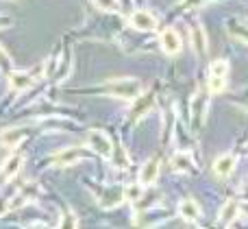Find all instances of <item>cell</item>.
<instances>
[{
  "instance_id": "3957f363",
  "label": "cell",
  "mask_w": 248,
  "mask_h": 229,
  "mask_svg": "<svg viewBox=\"0 0 248 229\" xmlns=\"http://www.w3.org/2000/svg\"><path fill=\"white\" fill-rule=\"evenodd\" d=\"M131 24L140 31H155L157 29V17L148 11H135L131 16Z\"/></svg>"
},
{
  "instance_id": "8992f818",
  "label": "cell",
  "mask_w": 248,
  "mask_h": 229,
  "mask_svg": "<svg viewBox=\"0 0 248 229\" xmlns=\"http://www.w3.org/2000/svg\"><path fill=\"white\" fill-rule=\"evenodd\" d=\"M192 46L196 50L198 57H202L207 52V35H205V29L201 24H194L192 26Z\"/></svg>"
},
{
  "instance_id": "277c9868",
  "label": "cell",
  "mask_w": 248,
  "mask_h": 229,
  "mask_svg": "<svg viewBox=\"0 0 248 229\" xmlns=\"http://www.w3.org/2000/svg\"><path fill=\"white\" fill-rule=\"evenodd\" d=\"M181 46H183V44H181V37L174 29H166L161 33V48L168 55H176V52L181 50Z\"/></svg>"
},
{
  "instance_id": "9c48e42d",
  "label": "cell",
  "mask_w": 248,
  "mask_h": 229,
  "mask_svg": "<svg viewBox=\"0 0 248 229\" xmlns=\"http://www.w3.org/2000/svg\"><path fill=\"white\" fill-rule=\"evenodd\" d=\"M179 212H181V216H183L185 221H196V218L201 216V208L196 205V201L194 199H185L183 203L179 205Z\"/></svg>"
},
{
  "instance_id": "d6986e66",
  "label": "cell",
  "mask_w": 248,
  "mask_h": 229,
  "mask_svg": "<svg viewBox=\"0 0 248 229\" xmlns=\"http://www.w3.org/2000/svg\"><path fill=\"white\" fill-rule=\"evenodd\" d=\"M78 155H81V151L72 148V151H68V153H61V155H59V162H70V160H74V157H78Z\"/></svg>"
},
{
  "instance_id": "2e32d148",
  "label": "cell",
  "mask_w": 248,
  "mask_h": 229,
  "mask_svg": "<svg viewBox=\"0 0 248 229\" xmlns=\"http://www.w3.org/2000/svg\"><path fill=\"white\" fill-rule=\"evenodd\" d=\"M126 196H128L131 201L141 199V186H128V188H126Z\"/></svg>"
},
{
  "instance_id": "8fae6325",
  "label": "cell",
  "mask_w": 248,
  "mask_h": 229,
  "mask_svg": "<svg viewBox=\"0 0 248 229\" xmlns=\"http://www.w3.org/2000/svg\"><path fill=\"white\" fill-rule=\"evenodd\" d=\"M172 168H174L176 173H187V170L192 168V160H189L185 153H176V155L172 157Z\"/></svg>"
},
{
  "instance_id": "5bb4252c",
  "label": "cell",
  "mask_w": 248,
  "mask_h": 229,
  "mask_svg": "<svg viewBox=\"0 0 248 229\" xmlns=\"http://www.w3.org/2000/svg\"><path fill=\"white\" fill-rule=\"evenodd\" d=\"M153 105V94H148V96H144V98L137 103V107H133V118H140V116H144L146 112H148V107Z\"/></svg>"
},
{
  "instance_id": "ac0fdd59",
  "label": "cell",
  "mask_w": 248,
  "mask_h": 229,
  "mask_svg": "<svg viewBox=\"0 0 248 229\" xmlns=\"http://www.w3.org/2000/svg\"><path fill=\"white\" fill-rule=\"evenodd\" d=\"M96 4H100L103 9H109V11H116L118 9V2L116 0H94Z\"/></svg>"
},
{
  "instance_id": "30bf717a",
  "label": "cell",
  "mask_w": 248,
  "mask_h": 229,
  "mask_svg": "<svg viewBox=\"0 0 248 229\" xmlns=\"http://www.w3.org/2000/svg\"><path fill=\"white\" fill-rule=\"evenodd\" d=\"M237 210H240V205H237V201H227L224 203V208L220 210V223L222 225H231L233 221H235V214H237Z\"/></svg>"
},
{
  "instance_id": "7402d4cb",
  "label": "cell",
  "mask_w": 248,
  "mask_h": 229,
  "mask_svg": "<svg viewBox=\"0 0 248 229\" xmlns=\"http://www.w3.org/2000/svg\"><path fill=\"white\" fill-rule=\"evenodd\" d=\"M0 65H2V68L7 65V61H4V52H2V50H0Z\"/></svg>"
},
{
  "instance_id": "5b68a950",
  "label": "cell",
  "mask_w": 248,
  "mask_h": 229,
  "mask_svg": "<svg viewBox=\"0 0 248 229\" xmlns=\"http://www.w3.org/2000/svg\"><path fill=\"white\" fill-rule=\"evenodd\" d=\"M90 144L94 147V151L100 153L103 157L111 155V142H109V138L103 133V131H92L90 133Z\"/></svg>"
},
{
  "instance_id": "ba28073f",
  "label": "cell",
  "mask_w": 248,
  "mask_h": 229,
  "mask_svg": "<svg viewBox=\"0 0 248 229\" xmlns=\"http://www.w3.org/2000/svg\"><path fill=\"white\" fill-rule=\"evenodd\" d=\"M157 175H159V164H157V160L146 162L144 168H141V173H140V183H141V186H150V183L157 179Z\"/></svg>"
},
{
  "instance_id": "e0dca14e",
  "label": "cell",
  "mask_w": 248,
  "mask_h": 229,
  "mask_svg": "<svg viewBox=\"0 0 248 229\" xmlns=\"http://www.w3.org/2000/svg\"><path fill=\"white\" fill-rule=\"evenodd\" d=\"M22 138V131H11V133H4V142L11 147V144H16L17 140Z\"/></svg>"
},
{
  "instance_id": "9a60e30c",
  "label": "cell",
  "mask_w": 248,
  "mask_h": 229,
  "mask_svg": "<svg viewBox=\"0 0 248 229\" xmlns=\"http://www.w3.org/2000/svg\"><path fill=\"white\" fill-rule=\"evenodd\" d=\"M224 85H227V77H209L207 90H209L211 94H220V92L224 90Z\"/></svg>"
},
{
  "instance_id": "4fadbf2b",
  "label": "cell",
  "mask_w": 248,
  "mask_h": 229,
  "mask_svg": "<svg viewBox=\"0 0 248 229\" xmlns=\"http://www.w3.org/2000/svg\"><path fill=\"white\" fill-rule=\"evenodd\" d=\"M31 83L33 81H31L29 74H22V72H13L11 74V85L17 87V90H24V87H29Z\"/></svg>"
},
{
  "instance_id": "44dd1931",
  "label": "cell",
  "mask_w": 248,
  "mask_h": 229,
  "mask_svg": "<svg viewBox=\"0 0 248 229\" xmlns=\"http://www.w3.org/2000/svg\"><path fill=\"white\" fill-rule=\"evenodd\" d=\"M231 31H233V33H235L240 39H244V42H248V29H246V26H240V29H235V26H233Z\"/></svg>"
},
{
  "instance_id": "7c38bea8",
  "label": "cell",
  "mask_w": 248,
  "mask_h": 229,
  "mask_svg": "<svg viewBox=\"0 0 248 229\" xmlns=\"http://www.w3.org/2000/svg\"><path fill=\"white\" fill-rule=\"evenodd\" d=\"M209 72H211V77H227V72H229L227 59H216L214 64H211Z\"/></svg>"
},
{
  "instance_id": "ffe728a7",
  "label": "cell",
  "mask_w": 248,
  "mask_h": 229,
  "mask_svg": "<svg viewBox=\"0 0 248 229\" xmlns=\"http://www.w3.org/2000/svg\"><path fill=\"white\" fill-rule=\"evenodd\" d=\"M17 166H20V157H13L11 162H9V168H4V173L7 175H13L17 170Z\"/></svg>"
},
{
  "instance_id": "6da1fadb",
  "label": "cell",
  "mask_w": 248,
  "mask_h": 229,
  "mask_svg": "<svg viewBox=\"0 0 248 229\" xmlns=\"http://www.w3.org/2000/svg\"><path fill=\"white\" fill-rule=\"evenodd\" d=\"M109 90L116 96H122V98H137L141 92V85L135 79H118V81L109 83Z\"/></svg>"
},
{
  "instance_id": "7a4b0ae2",
  "label": "cell",
  "mask_w": 248,
  "mask_h": 229,
  "mask_svg": "<svg viewBox=\"0 0 248 229\" xmlns=\"http://www.w3.org/2000/svg\"><path fill=\"white\" fill-rule=\"evenodd\" d=\"M205 114H207V96L198 94L192 98V129L194 133H198L205 122Z\"/></svg>"
},
{
  "instance_id": "52a82bcc",
  "label": "cell",
  "mask_w": 248,
  "mask_h": 229,
  "mask_svg": "<svg viewBox=\"0 0 248 229\" xmlns=\"http://www.w3.org/2000/svg\"><path fill=\"white\" fill-rule=\"evenodd\" d=\"M233 168H235V157L233 155H222L216 160L214 164V170L218 177H229V175L233 173Z\"/></svg>"
}]
</instances>
